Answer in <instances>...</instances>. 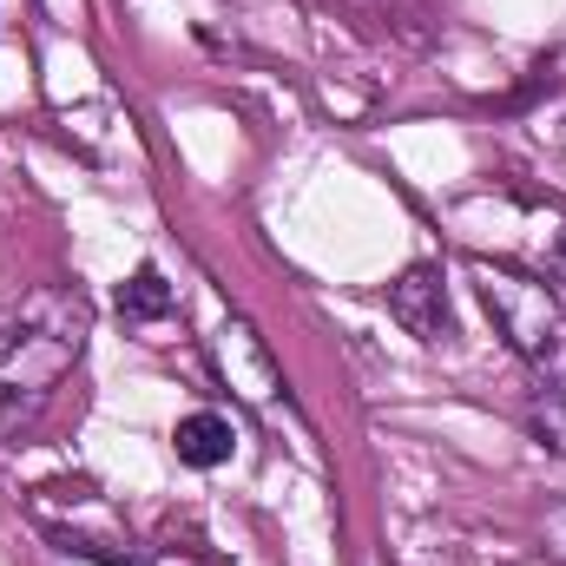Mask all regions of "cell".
<instances>
[{"label": "cell", "instance_id": "cell-1", "mask_svg": "<svg viewBox=\"0 0 566 566\" xmlns=\"http://www.w3.org/2000/svg\"><path fill=\"white\" fill-rule=\"evenodd\" d=\"M93 336V303L66 283H46L27 296L13 323H0V441H20L46 416L53 389L80 363Z\"/></svg>", "mask_w": 566, "mask_h": 566}, {"label": "cell", "instance_id": "cell-2", "mask_svg": "<svg viewBox=\"0 0 566 566\" xmlns=\"http://www.w3.org/2000/svg\"><path fill=\"white\" fill-rule=\"evenodd\" d=\"M468 277L481 290V310L494 316V329L507 336V349L541 382H560L566 376V303L554 296V283L527 277L514 264H488V258H474Z\"/></svg>", "mask_w": 566, "mask_h": 566}, {"label": "cell", "instance_id": "cell-3", "mask_svg": "<svg viewBox=\"0 0 566 566\" xmlns=\"http://www.w3.org/2000/svg\"><path fill=\"white\" fill-rule=\"evenodd\" d=\"M211 356H218V369H224V382L244 396V402H271L283 389V376H277V356H271V343L244 323V316H231L218 336H211Z\"/></svg>", "mask_w": 566, "mask_h": 566}, {"label": "cell", "instance_id": "cell-4", "mask_svg": "<svg viewBox=\"0 0 566 566\" xmlns=\"http://www.w3.org/2000/svg\"><path fill=\"white\" fill-rule=\"evenodd\" d=\"M389 310H396V323H402L409 336H422V343H441V336L454 329L448 290H441V271H434V264H416V271H402V277L389 283Z\"/></svg>", "mask_w": 566, "mask_h": 566}, {"label": "cell", "instance_id": "cell-5", "mask_svg": "<svg viewBox=\"0 0 566 566\" xmlns=\"http://www.w3.org/2000/svg\"><path fill=\"white\" fill-rule=\"evenodd\" d=\"M171 448H178V461H185V468H224V461H231V448H238V434H231L224 416L198 409V416H185V422H178Z\"/></svg>", "mask_w": 566, "mask_h": 566}, {"label": "cell", "instance_id": "cell-6", "mask_svg": "<svg viewBox=\"0 0 566 566\" xmlns=\"http://www.w3.org/2000/svg\"><path fill=\"white\" fill-rule=\"evenodd\" d=\"M171 283L158 277V264H139L133 277L119 283V316L133 323V329H145V323H158V316H171Z\"/></svg>", "mask_w": 566, "mask_h": 566}, {"label": "cell", "instance_id": "cell-7", "mask_svg": "<svg viewBox=\"0 0 566 566\" xmlns=\"http://www.w3.org/2000/svg\"><path fill=\"white\" fill-rule=\"evenodd\" d=\"M527 434L547 448V454H566V396L560 389H534V402H527Z\"/></svg>", "mask_w": 566, "mask_h": 566}, {"label": "cell", "instance_id": "cell-8", "mask_svg": "<svg viewBox=\"0 0 566 566\" xmlns=\"http://www.w3.org/2000/svg\"><path fill=\"white\" fill-rule=\"evenodd\" d=\"M547 547H554V560L566 566V501L560 507H547Z\"/></svg>", "mask_w": 566, "mask_h": 566}, {"label": "cell", "instance_id": "cell-9", "mask_svg": "<svg viewBox=\"0 0 566 566\" xmlns=\"http://www.w3.org/2000/svg\"><path fill=\"white\" fill-rule=\"evenodd\" d=\"M547 264H554V271L566 277V224H560V238H554V251H547Z\"/></svg>", "mask_w": 566, "mask_h": 566}]
</instances>
